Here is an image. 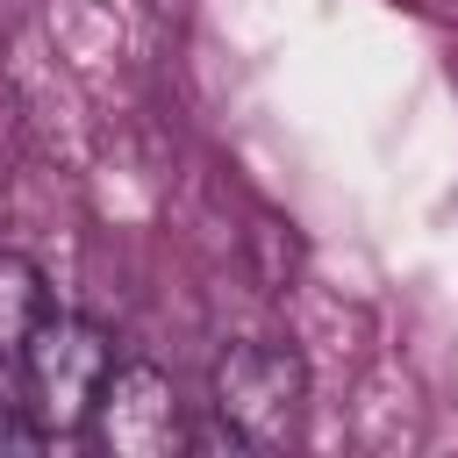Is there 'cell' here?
Masks as SVG:
<instances>
[{"label":"cell","mask_w":458,"mask_h":458,"mask_svg":"<svg viewBox=\"0 0 458 458\" xmlns=\"http://www.w3.org/2000/svg\"><path fill=\"white\" fill-rule=\"evenodd\" d=\"M215 415L250 451L301 444V422H308V365H301V351H286L272 336L229 344L215 358Z\"/></svg>","instance_id":"cell-1"},{"label":"cell","mask_w":458,"mask_h":458,"mask_svg":"<svg viewBox=\"0 0 458 458\" xmlns=\"http://www.w3.org/2000/svg\"><path fill=\"white\" fill-rule=\"evenodd\" d=\"M21 386H29V422L43 429V437H64V429H79L86 415H93V394H100V379H107V365H114V344H107V329L100 322H86V315H43L36 329H29V344H21Z\"/></svg>","instance_id":"cell-2"},{"label":"cell","mask_w":458,"mask_h":458,"mask_svg":"<svg viewBox=\"0 0 458 458\" xmlns=\"http://www.w3.org/2000/svg\"><path fill=\"white\" fill-rule=\"evenodd\" d=\"M93 437H100V451H114V458H172V451L186 444L179 386H172L157 365H143V358L107 365V379H100V394H93Z\"/></svg>","instance_id":"cell-3"},{"label":"cell","mask_w":458,"mask_h":458,"mask_svg":"<svg viewBox=\"0 0 458 458\" xmlns=\"http://www.w3.org/2000/svg\"><path fill=\"white\" fill-rule=\"evenodd\" d=\"M50 315V286L21 250H0V358H21L29 329Z\"/></svg>","instance_id":"cell-4"}]
</instances>
